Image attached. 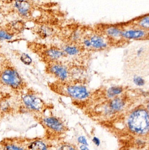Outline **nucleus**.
<instances>
[{"instance_id":"f257e3e1","label":"nucleus","mask_w":149,"mask_h":150,"mask_svg":"<svg viewBox=\"0 0 149 150\" xmlns=\"http://www.w3.org/2000/svg\"><path fill=\"white\" fill-rule=\"evenodd\" d=\"M128 125L133 132L144 134L149 129L148 110L144 108H139L133 111L128 119Z\"/></svg>"},{"instance_id":"f03ea898","label":"nucleus","mask_w":149,"mask_h":150,"mask_svg":"<svg viewBox=\"0 0 149 150\" xmlns=\"http://www.w3.org/2000/svg\"><path fill=\"white\" fill-rule=\"evenodd\" d=\"M0 81L4 85L15 90L22 89L24 82L17 70L11 67L4 68L0 73Z\"/></svg>"},{"instance_id":"7ed1b4c3","label":"nucleus","mask_w":149,"mask_h":150,"mask_svg":"<svg viewBox=\"0 0 149 150\" xmlns=\"http://www.w3.org/2000/svg\"><path fill=\"white\" fill-rule=\"evenodd\" d=\"M22 101L24 108L31 112H39L44 106L43 100L34 93L27 92L24 94Z\"/></svg>"},{"instance_id":"20e7f679","label":"nucleus","mask_w":149,"mask_h":150,"mask_svg":"<svg viewBox=\"0 0 149 150\" xmlns=\"http://www.w3.org/2000/svg\"><path fill=\"white\" fill-rule=\"evenodd\" d=\"M65 94L73 99L83 101L90 97V91L85 86L80 84L69 85L65 88Z\"/></svg>"},{"instance_id":"39448f33","label":"nucleus","mask_w":149,"mask_h":150,"mask_svg":"<svg viewBox=\"0 0 149 150\" xmlns=\"http://www.w3.org/2000/svg\"><path fill=\"white\" fill-rule=\"evenodd\" d=\"M47 71L62 82L67 81L71 75L69 68L60 62H50L47 68Z\"/></svg>"},{"instance_id":"423d86ee","label":"nucleus","mask_w":149,"mask_h":150,"mask_svg":"<svg viewBox=\"0 0 149 150\" xmlns=\"http://www.w3.org/2000/svg\"><path fill=\"white\" fill-rule=\"evenodd\" d=\"M13 5L18 15L22 17H29L31 14L32 5L29 0H14Z\"/></svg>"},{"instance_id":"0eeeda50","label":"nucleus","mask_w":149,"mask_h":150,"mask_svg":"<svg viewBox=\"0 0 149 150\" xmlns=\"http://www.w3.org/2000/svg\"><path fill=\"white\" fill-rule=\"evenodd\" d=\"M148 31L141 28L129 29L122 30V38L128 40H139L143 39L148 37Z\"/></svg>"},{"instance_id":"6e6552de","label":"nucleus","mask_w":149,"mask_h":150,"mask_svg":"<svg viewBox=\"0 0 149 150\" xmlns=\"http://www.w3.org/2000/svg\"><path fill=\"white\" fill-rule=\"evenodd\" d=\"M92 45V50L100 51L107 49L109 43L103 36L99 34H93L89 37Z\"/></svg>"},{"instance_id":"1a4fd4ad","label":"nucleus","mask_w":149,"mask_h":150,"mask_svg":"<svg viewBox=\"0 0 149 150\" xmlns=\"http://www.w3.org/2000/svg\"><path fill=\"white\" fill-rule=\"evenodd\" d=\"M45 58L50 62H60V60L67 57L60 48L57 47H50L44 52Z\"/></svg>"},{"instance_id":"9d476101","label":"nucleus","mask_w":149,"mask_h":150,"mask_svg":"<svg viewBox=\"0 0 149 150\" xmlns=\"http://www.w3.org/2000/svg\"><path fill=\"white\" fill-rule=\"evenodd\" d=\"M108 106L112 113L120 112L125 108L127 101L125 98L120 96L109 100Z\"/></svg>"},{"instance_id":"9b49d317","label":"nucleus","mask_w":149,"mask_h":150,"mask_svg":"<svg viewBox=\"0 0 149 150\" xmlns=\"http://www.w3.org/2000/svg\"><path fill=\"white\" fill-rule=\"evenodd\" d=\"M42 122L45 127L56 131H62L64 128L62 122L58 119L53 116L44 117L42 120Z\"/></svg>"},{"instance_id":"f8f14e48","label":"nucleus","mask_w":149,"mask_h":150,"mask_svg":"<svg viewBox=\"0 0 149 150\" xmlns=\"http://www.w3.org/2000/svg\"><path fill=\"white\" fill-rule=\"evenodd\" d=\"M66 56H76L78 55L81 52V46L76 44H70L64 45L61 47Z\"/></svg>"},{"instance_id":"ddd939ff","label":"nucleus","mask_w":149,"mask_h":150,"mask_svg":"<svg viewBox=\"0 0 149 150\" xmlns=\"http://www.w3.org/2000/svg\"><path fill=\"white\" fill-rule=\"evenodd\" d=\"M124 89L120 86H113L109 87L106 92V96L110 100L118 96H121L124 92Z\"/></svg>"},{"instance_id":"4468645a","label":"nucleus","mask_w":149,"mask_h":150,"mask_svg":"<svg viewBox=\"0 0 149 150\" xmlns=\"http://www.w3.org/2000/svg\"><path fill=\"white\" fill-rule=\"evenodd\" d=\"M122 30L117 27H110L106 29V33L108 37L112 39L116 40L121 38H122Z\"/></svg>"},{"instance_id":"2eb2a0df","label":"nucleus","mask_w":149,"mask_h":150,"mask_svg":"<svg viewBox=\"0 0 149 150\" xmlns=\"http://www.w3.org/2000/svg\"><path fill=\"white\" fill-rule=\"evenodd\" d=\"M53 30L51 27L46 25H42L38 29L37 33L42 38H46L52 35Z\"/></svg>"},{"instance_id":"dca6fc26","label":"nucleus","mask_w":149,"mask_h":150,"mask_svg":"<svg viewBox=\"0 0 149 150\" xmlns=\"http://www.w3.org/2000/svg\"><path fill=\"white\" fill-rule=\"evenodd\" d=\"M15 142V141H14ZM3 150H27L25 149V147H23L22 145V143L17 142V141L15 142L9 141L7 144H4Z\"/></svg>"},{"instance_id":"f3484780","label":"nucleus","mask_w":149,"mask_h":150,"mask_svg":"<svg viewBox=\"0 0 149 150\" xmlns=\"http://www.w3.org/2000/svg\"><path fill=\"white\" fill-rule=\"evenodd\" d=\"M14 37V33L8 30L0 29V42L10 40Z\"/></svg>"},{"instance_id":"a211bd4d","label":"nucleus","mask_w":149,"mask_h":150,"mask_svg":"<svg viewBox=\"0 0 149 150\" xmlns=\"http://www.w3.org/2000/svg\"><path fill=\"white\" fill-rule=\"evenodd\" d=\"M44 144L39 141H36L30 144L28 146V150H45Z\"/></svg>"},{"instance_id":"6ab92c4d","label":"nucleus","mask_w":149,"mask_h":150,"mask_svg":"<svg viewBox=\"0 0 149 150\" xmlns=\"http://www.w3.org/2000/svg\"><path fill=\"white\" fill-rule=\"evenodd\" d=\"M20 59L21 62L26 66H30L32 62V60L31 57L25 53L21 54L20 55Z\"/></svg>"},{"instance_id":"aec40b11","label":"nucleus","mask_w":149,"mask_h":150,"mask_svg":"<svg viewBox=\"0 0 149 150\" xmlns=\"http://www.w3.org/2000/svg\"><path fill=\"white\" fill-rule=\"evenodd\" d=\"M133 83L139 87L144 86L146 83L145 79L141 76L135 75L133 78Z\"/></svg>"},{"instance_id":"412c9836","label":"nucleus","mask_w":149,"mask_h":150,"mask_svg":"<svg viewBox=\"0 0 149 150\" xmlns=\"http://www.w3.org/2000/svg\"><path fill=\"white\" fill-rule=\"evenodd\" d=\"M80 43L82 45L81 47L87 50H92V45L89 37H83Z\"/></svg>"},{"instance_id":"4be33fe9","label":"nucleus","mask_w":149,"mask_h":150,"mask_svg":"<svg viewBox=\"0 0 149 150\" xmlns=\"http://www.w3.org/2000/svg\"><path fill=\"white\" fill-rule=\"evenodd\" d=\"M139 25L141 29L148 31L149 27V16L145 17L139 22Z\"/></svg>"},{"instance_id":"5701e85b","label":"nucleus","mask_w":149,"mask_h":150,"mask_svg":"<svg viewBox=\"0 0 149 150\" xmlns=\"http://www.w3.org/2000/svg\"><path fill=\"white\" fill-rule=\"evenodd\" d=\"M10 108V104L7 100H3L0 103V109L4 112H7Z\"/></svg>"},{"instance_id":"b1692460","label":"nucleus","mask_w":149,"mask_h":150,"mask_svg":"<svg viewBox=\"0 0 149 150\" xmlns=\"http://www.w3.org/2000/svg\"><path fill=\"white\" fill-rule=\"evenodd\" d=\"M11 28L15 31H19L23 28V24L20 21H15L11 23Z\"/></svg>"},{"instance_id":"393cba45","label":"nucleus","mask_w":149,"mask_h":150,"mask_svg":"<svg viewBox=\"0 0 149 150\" xmlns=\"http://www.w3.org/2000/svg\"><path fill=\"white\" fill-rule=\"evenodd\" d=\"M78 141L80 143L84 144L85 145H88L87 142V140L85 137L81 136L79 137L78 139Z\"/></svg>"},{"instance_id":"a878e982","label":"nucleus","mask_w":149,"mask_h":150,"mask_svg":"<svg viewBox=\"0 0 149 150\" xmlns=\"http://www.w3.org/2000/svg\"><path fill=\"white\" fill-rule=\"evenodd\" d=\"M143 52H144V49L143 47H141L136 52V55L138 57H140L142 56L143 54Z\"/></svg>"},{"instance_id":"bb28decb","label":"nucleus","mask_w":149,"mask_h":150,"mask_svg":"<svg viewBox=\"0 0 149 150\" xmlns=\"http://www.w3.org/2000/svg\"><path fill=\"white\" fill-rule=\"evenodd\" d=\"M59 150H75L72 147L69 145H64L61 147Z\"/></svg>"},{"instance_id":"cd10ccee","label":"nucleus","mask_w":149,"mask_h":150,"mask_svg":"<svg viewBox=\"0 0 149 150\" xmlns=\"http://www.w3.org/2000/svg\"><path fill=\"white\" fill-rule=\"evenodd\" d=\"M93 141L95 143V144H96L97 145H99L100 143L99 140L98 138H97V137H94V139H93Z\"/></svg>"},{"instance_id":"c85d7f7f","label":"nucleus","mask_w":149,"mask_h":150,"mask_svg":"<svg viewBox=\"0 0 149 150\" xmlns=\"http://www.w3.org/2000/svg\"><path fill=\"white\" fill-rule=\"evenodd\" d=\"M80 149L81 150H89V149L86 146L84 145L80 146Z\"/></svg>"}]
</instances>
